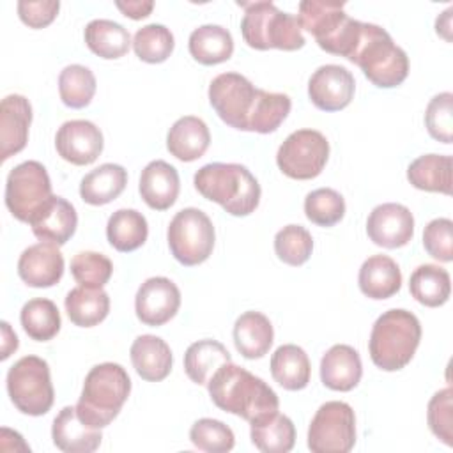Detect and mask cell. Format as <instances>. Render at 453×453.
Segmentation results:
<instances>
[{
    "instance_id": "cell-10",
    "label": "cell",
    "mask_w": 453,
    "mask_h": 453,
    "mask_svg": "<svg viewBox=\"0 0 453 453\" xmlns=\"http://www.w3.org/2000/svg\"><path fill=\"white\" fill-rule=\"evenodd\" d=\"M51 196L50 175L39 161H23L9 172L5 182V205L16 219L30 223L34 214Z\"/></svg>"
},
{
    "instance_id": "cell-2",
    "label": "cell",
    "mask_w": 453,
    "mask_h": 453,
    "mask_svg": "<svg viewBox=\"0 0 453 453\" xmlns=\"http://www.w3.org/2000/svg\"><path fill=\"white\" fill-rule=\"evenodd\" d=\"M207 389L216 407L250 423L276 412L280 407L278 395L267 382L232 361L214 372Z\"/></svg>"
},
{
    "instance_id": "cell-16",
    "label": "cell",
    "mask_w": 453,
    "mask_h": 453,
    "mask_svg": "<svg viewBox=\"0 0 453 453\" xmlns=\"http://www.w3.org/2000/svg\"><path fill=\"white\" fill-rule=\"evenodd\" d=\"M366 234L377 246L388 250L402 248L414 235V216L402 203H380L373 207L366 219Z\"/></svg>"
},
{
    "instance_id": "cell-42",
    "label": "cell",
    "mask_w": 453,
    "mask_h": 453,
    "mask_svg": "<svg viewBox=\"0 0 453 453\" xmlns=\"http://www.w3.org/2000/svg\"><path fill=\"white\" fill-rule=\"evenodd\" d=\"M274 251L281 262L303 265L313 251L311 234L301 225H287L274 235Z\"/></svg>"
},
{
    "instance_id": "cell-40",
    "label": "cell",
    "mask_w": 453,
    "mask_h": 453,
    "mask_svg": "<svg viewBox=\"0 0 453 453\" xmlns=\"http://www.w3.org/2000/svg\"><path fill=\"white\" fill-rule=\"evenodd\" d=\"M175 41L170 28L159 23H150L136 30L133 37V50L136 57L147 64H161L173 51Z\"/></svg>"
},
{
    "instance_id": "cell-41",
    "label": "cell",
    "mask_w": 453,
    "mask_h": 453,
    "mask_svg": "<svg viewBox=\"0 0 453 453\" xmlns=\"http://www.w3.org/2000/svg\"><path fill=\"white\" fill-rule=\"evenodd\" d=\"M306 218L319 226H333L345 216V200L333 188H319L304 198Z\"/></svg>"
},
{
    "instance_id": "cell-7",
    "label": "cell",
    "mask_w": 453,
    "mask_h": 453,
    "mask_svg": "<svg viewBox=\"0 0 453 453\" xmlns=\"http://www.w3.org/2000/svg\"><path fill=\"white\" fill-rule=\"evenodd\" d=\"M239 5L244 9L241 34L250 48L294 51L304 46L306 39L294 14L280 11L273 2H239Z\"/></svg>"
},
{
    "instance_id": "cell-34",
    "label": "cell",
    "mask_w": 453,
    "mask_h": 453,
    "mask_svg": "<svg viewBox=\"0 0 453 453\" xmlns=\"http://www.w3.org/2000/svg\"><path fill=\"white\" fill-rule=\"evenodd\" d=\"M149 235V225L142 212L136 209H119L106 223L108 242L122 253L138 250Z\"/></svg>"
},
{
    "instance_id": "cell-50",
    "label": "cell",
    "mask_w": 453,
    "mask_h": 453,
    "mask_svg": "<svg viewBox=\"0 0 453 453\" xmlns=\"http://www.w3.org/2000/svg\"><path fill=\"white\" fill-rule=\"evenodd\" d=\"M0 326H2V354H0V359H7L11 356V352H14L18 349V336L5 320Z\"/></svg>"
},
{
    "instance_id": "cell-20",
    "label": "cell",
    "mask_w": 453,
    "mask_h": 453,
    "mask_svg": "<svg viewBox=\"0 0 453 453\" xmlns=\"http://www.w3.org/2000/svg\"><path fill=\"white\" fill-rule=\"evenodd\" d=\"M53 444L65 453H92L99 448L103 434L101 428H92L83 423L76 407H64L51 425Z\"/></svg>"
},
{
    "instance_id": "cell-47",
    "label": "cell",
    "mask_w": 453,
    "mask_h": 453,
    "mask_svg": "<svg viewBox=\"0 0 453 453\" xmlns=\"http://www.w3.org/2000/svg\"><path fill=\"white\" fill-rule=\"evenodd\" d=\"M423 246L439 262L453 260V221L448 218L432 219L423 230Z\"/></svg>"
},
{
    "instance_id": "cell-49",
    "label": "cell",
    "mask_w": 453,
    "mask_h": 453,
    "mask_svg": "<svg viewBox=\"0 0 453 453\" xmlns=\"http://www.w3.org/2000/svg\"><path fill=\"white\" fill-rule=\"evenodd\" d=\"M117 9L131 18V19H142V18H147L150 14V11L154 9V2L147 0V2H140V0H133V2H115Z\"/></svg>"
},
{
    "instance_id": "cell-45",
    "label": "cell",
    "mask_w": 453,
    "mask_h": 453,
    "mask_svg": "<svg viewBox=\"0 0 453 453\" xmlns=\"http://www.w3.org/2000/svg\"><path fill=\"white\" fill-rule=\"evenodd\" d=\"M453 94L441 92L434 96L425 111V126L430 136L442 143H451L453 140Z\"/></svg>"
},
{
    "instance_id": "cell-9",
    "label": "cell",
    "mask_w": 453,
    "mask_h": 453,
    "mask_svg": "<svg viewBox=\"0 0 453 453\" xmlns=\"http://www.w3.org/2000/svg\"><path fill=\"white\" fill-rule=\"evenodd\" d=\"M214 237V225L211 218L196 207L179 211L172 218L166 232L173 258L186 267L198 265L211 257Z\"/></svg>"
},
{
    "instance_id": "cell-23",
    "label": "cell",
    "mask_w": 453,
    "mask_h": 453,
    "mask_svg": "<svg viewBox=\"0 0 453 453\" xmlns=\"http://www.w3.org/2000/svg\"><path fill=\"white\" fill-rule=\"evenodd\" d=\"M131 363L136 373L149 382H159L172 372V350L168 343L154 334H142L131 345Z\"/></svg>"
},
{
    "instance_id": "cell-44",
    "label": "cell",
    "mask_w": 453,
    "mask_h": 453,
    "mask_svg": "<svg viewBox=\"0 0 453 453\" xmlns=\"http://www.w3.org/2000/svg\"><path fill=\"white\" fill-rule=\"evenodd\" d=\"M111 260L97 251H80L71 260V274L83 287L103 288L111 278Z\"/></svg>"
},
{
    "instance_id": "cell-25",
    "label": "cell",
    "mask_w": 453,
    "mask_h": 453,
    "mask_svg": "<svg viewBox=\"0 0 453 453\" xmlns=\"http://www.w3.org/2000/svg\"><path fill=\"white\" fill-rule=\"evenodd\" d=\"M343 2H326V0H304L299 4L297 21L301 28L310 32L317 44L327 42L349 18L343 11Z\"/></svg>"
},
{
    "instance_id": "cell-26",
    "label": "cell",
    "mask_w": 453,
    "mask_h": 453,
    "mask_svg": "<svg viewBox=\"0 0 453 453\" xmlns=\"http://www.w3.org/2000/svg\"><path fill=\"white\" fill-rule=\"evenodd\" d=\"M274 340L271 320L260 311H244L234 324V343L246 359L264 357Z\"/></svg>"
},
{
    "instance_id": "cell-15",
    "label": "cell",
    "mask_w": 453,
    "mask_h": 453,
    "mask_svg": "<svg viewBox=\"0 0 453 453\" xmlns=\"http://www.w3.org/2000/svg\"><path fill=\"white\" fill-rule=\"evenodd\" d=\"M356 81L352 73L338 64L320 65L308 81L310 101L322 111H338L354 97Z\"/></svg>"
},
{
    "instance_id": "cell-46",
    "label": "cell",
    "mask_w": 453,
    "mask_h": 453,
    "mask_svg": "<svg viewBox=\"0 0 453 453\" xmlns=\"http://www.w3.org/2000/svg\"><path fill=\"white\" fill-rule=\"evenodd\" d=\"M426 419L432 434L446 446H453V391L451 388L437 391L426 411Z\"/></svg>"
},
{
    "instance_id": "cell-6",
    "label": "cell",
    "mask_w": 453,
    "mask_h": 453,
    "mask_svg": "<svg viewBox=\"0 0 453 453\" xmlns=\"http://www.w3.org/2000/svg\"><path fill=\"white\" fill-rule=\"evenodd\" d=\"M350 62L359 65L363 74L380 88L398 87L409 74L407 53L382 27L373 23H363Z\"/></svg>"
},
{
    "instance_id": "cell-36",
    "label": "cell",
    "mask_w": 453,
    "mask_h": 453,
    "mask_svg": "<svg viewBox=\"0 0 453 453\" xmlns=\"http://www.w3.org/2000/svg\"><path fill=\"white\" fill-rule=\"evenodd\" d=\"M411 296L423 306H442L451 294V280L446 269L435 264H423L414 269L409 280Z\"/></svg>"
},
{
    "instance_id": "cell-1",
    "label": "cell",
    "mask_w": 453,
    "mask_h": 453,
    "mask_svg": "<svg viewBox=\"0 0 453 453\" xmlns=\"http://www.w3.org/2000/svg\"><path fill=\"white\" fill-rule=\"evenodd\" d=\"M209 103L218 117L239 131L267 134L287 119L292 101L287 94L257 88L239 73H221L209 85Z\"/></svg>"
},
{
    "instance_id": "cell-37",
    "label": "cell",
    "mask_w": 453,
    "mask_h": 453,
    "mask_svg": "<svg viewBox=\"0 0 453 453\" xmlns=\"http://www.w3.org/2000/svg\"><path fill=\"white\" fill-rule=\"evenodd\" d=\"M85 44L101 58L113 60L127 53L131 35L127 28L111 19H92L85 27Z\"/></svg>"
},
{
    "instance_id": "cell-19",
    "label": "cell",
    "mask_w": 453,
    "mask_h": 453,
    "mask_svg": "<svg viewBox=\"0 0 453 453\" xmlns=\"http://www.w3.org/2000/svg\"><path fill=\"white\" fill-rule=\"evenodd\" d=\"M32 106L25 96L11 94L0 104V157L7 161L21 152L28 142Z\"/></svg>"
},
{
    "instance_id": "cell-30",
    "label": "cell",
    "mask_w": 453,
    "mask_h": 453,
    "mask_svg": "<svg viewBox=\"0 0 453 453\" xmlns=\"http://www.w3.org/2000/svg\"><path fill=\"white\" fill-rule=\"evenodd\" d=\"M251 442L264 453H288L296 444V426L281 412H271L250 423Z\"/></svg>"
},
{
    "instance_id": "cell-8",
    "label": "cell",
    "mask_w": 453,
    "mask_h": 453,
    "mask_svg": "<svg viewBox=\"0 0 453 453\" xmlns=\"http://www.w3.org/2000/svg\"><path fill=\"white\" fill-rule=\"evenodd\" d=\"M7 393L14 407L28 416L46 414L55 400L48 363L39 356L18 359L7 372Z\"/></svg>"
},
{
    "instance_id": "cell-39",
    "label": "cell",
    "mask_w": 453,
    "mask_h": 453,
    "mask_svg": "<svg viewBox=\"0 0 453 453\" xmlns=\"http://www.w3.org/2000/svg\"><path fill=\"white\" fill-rule=\"evenodd\" d=\"M58 94L62 103L69 108L78 110L88 106L96 94L94 73L80 64L64 67L58 74Z\"/></svg>"
},
{
    "instance_id": "cell-14",
    "label": "cell",
    "mask_w": 453,
    "mask_h": 453,
    "mask_svg": "<svg viewBox=\"0 0 453 453\" xmlns=\"http://www.w3.org/2000/svg\"><path fill=\"white\" fill-rule=\"evenodd\" d=\"M103 147V133L90 120H67L55 134V149L58 156L76 166L94 163L101 156Z\"/></svg>"
},
{
    "instance_id": "cell-43",
    "label": "cell",
    "mask_w": 453,
    "mask_h": 453,
    "mask_svg": "<svg viewBox=\"0 0 453 453\" xmlns=\"http://www.w3.org/2000/svg\"><path fill=\"white\" fill-rule=\"evenodd\" d=\"M189 441L195 448L207 453H226L235 444L232 428L212 418H202L195 421L189 430Z\"/></svg>"
},
{
    "instance_id": "cell-28",
    "label": "cell",
    "mask_w": 453,
    "mask_h": 453,
    "mask_svg": "<svg viewBox=\"0 0 453 453\" xmlns=\"http://www.w3.org/2000/svg\"><path fill=\"white\" fill-rule=\"evenodd\" d=\"M127 184V172L115 163H104L90 170L80 182V196L90 205H104L115 200Z\"/></svg>"
},
{
    "instance_id": "cell-31",
    "label": "cell",
    "mask_w": 453,
    "mask_h": 453,
    "mask_svg": "<svg viewBox=\"0 0 453 453\" xmlns=\"http://www.w3.org/2000/svg\"><path fill=\"white\" fill-rule=\"evenodd\" d=\"M409 182L421 191L451 195V156L425 154L407 168Z\"/></svg>"
},
{
    "instance_id": "cell-51",
    "label": "cell",
    "mask_w": 453,
    "mask_h": 453,
    "mask_svg": "<svg viewBox=\"0 0 453 453\" xmlns=\"http://www.w3.org/2000/svg\"><path fill=\"white\" fill-rule=\"evenodd\" d=\"M451 12H453V9L449 7V9H446V11L435 19V30H437V34H441L446 41H451V35H449V28H451V23H449Z\"/></svg>"
},
{
    "instance_id": "cell-35",
    "label": "cell",
    "mask_w": 453,
    "mask_h": 453,
    "mask_svg": "<svg viewBox=\"0 0 453 453\" xmlns=\"http://www.w3.org/2000/svg\"><path fill=\"white\" fill-rule=\"evenodd\" d=\"M232 356L226 347L216 340H198L184 354V372L195 384H207L214 372L230 363Z\"/></svg>"
},
{
    "instance_id": "cell-27",
    "label": "cell",
    "mask_w": 453,
    "mask_h": 453,
    "mask_svg": "<svg viewBox=\"0 0 453 453\" xmlns=\"http://www.w3.org/2000/svg\"><path fill=\"white\" fill-rule=\"evenodd\" d=\"M357 283L366 297L388 299L400 290L402 273L398 264L391 257L373 255L363 262Z\"/></svg>"
},
{
    "instance_id": "cell-12",
    "label": "cell",
    "mask_w": 453,
    "mask_h": 453,
    "mask_svg": "<svg viewBox=\"0 0 453 453\" xmlns=\"http://www.w3.org/2000/svg\"><path fill=\"white\" fill-rule=\"evenodd\" d=\"M329 157L327 138L315 129L290 133L276 152L278 168L290 179L308 180L320 175Z\"/></svg>"
},
{
    "instance_id": "cell-18",
    "label": "cell",
    "mask_w": 453,
    "mask_h": 453,
    "mask_svg": "<svg viewBox=\"0 0 453 453\" xmlns=\"http://www.w3.org/2000/svg\"><path fill=\"white\" fill-rule=\"evenodd\" d=\"M32 232L42 242L64 246L76 232L78 214L71 202L53 195L30 219Z\"/></svg>"
},
{
    "instance_id": "cell-29",
    "label": "cell",
    "mask_w": 453,
    "mask_h": 453,
    "mask_svg": "<svg viewBox=\"0 0 453 453\" xmlns=\"http://www.w3.org/2000/svg\"><path fill=\"white\" fill-rule=\"evenodd\" d=\"M271 375L283 389H304L311 375L308 354L294 343L280 345L271 356Z\"/></svg>"
},
{
    "instance_id": "cell-4",
    "label": "cell",
    "mask_w": 453,
    "mask_h": 453,
    "mask_svg": "<svg viewBox=\"0 0 453 453\" xmlns=\"http://www.w3.org/2000/svg\"><path fill=\"white\" fill-rule=\"evenodd\" d=\"M131 393V379L119 363H101L85 377L76 412L92 428L108 426Z\"/></svg>"
},
{
    "instance_id": "cell-5",
    "label": "cell",
    "mask_w": 453,
    "mask_h": 453,
    "mask_svg": "<svg viewBox=\"0 0 453 453\" xmlns=\"http://www.w3.org/2000/svg\"><path fill=\"white\" fill-rule=\"evenodd\" d=\"M421 340V324L407 310L384 311L373 324L368 350L373 365L384 372L402 370L411 363Z\"/></svg>"
},
{
    "instance_id": "cell-11",
    "label": "cell",
    "mask_w": 453,
    "mask_h": 453,
    "mask_svg": "<svg viewBox=\"0 0 453 453\" xmlns=\"http://www.w3.org/2000/svg\"><path fill=\"white\" fill-rule=\"evenodd\" d=\"M356 444V416L349 403H322L308 426V448L313 453H349Z\"/></svg>"
},
{
    "instance_id": "cell-22",
    "label": "cell",
    "mask_w": 453,
    "mask_h": 453,
    "mask_svg": "<svg viewBox=\"0 0 453 453\" xmlns=\"http://www.w3.org/2000/svg\"><path fill=\"white\" fill-rule=\"evenodd\" d=\"M363 375L359 352L350 345H333L320 359V380L333 391L354 389Z\"/></svg>"
},
{
    "instance_id": "cell-21",
    "label": "cell",
    "mask_w": 453,
    "mask_h": 453,
    "mask_svg": "<svg viewBox=\"0 0 453 453\" xmlns=\"http://www.w3.org/2000/svg\"><path fill=\"white\" fill-rule=\"evenodd\" d=\"M138 189L143 202L150 209L166 211L175 203L179 196V173L170 163L163 159H154L142 170Z\"/></svg>"
},
{
    "instance_id": "cell-32",
    "label": "cell",
    "mask_w": 453,
    "mask_h": 453,
    "mask_svg": "<svg viewBox=\"0 0 453 453\" xmlns=\"http://www.w3.org/2000/svg\"><path fill=\"white\" fill-rule=\"evenodd\" d=\"M65 311L69 320L80 327H94L103 322L110 311V297L103 288L76 287L65 296Z\"/></svg>"
},
{
    "instance_id": "cell-33",
    "label": "cell",
    "mask_w": 453,
    "mask_h": 453,
    "mask_svg": "<svg viewBox=\"0 0 453 453\" xmlns=\"http://www.w3.org/2000/svg\"><path fill=\"white\" fill-rule=\"evenodd\" d=\"M188 48L196 62L216 65L232 57L234 39L232 34L219 25H202L191 32Z\"/></svg>"
},
{
    "instance_id": "cell-48",
    "label": "cell",
    "mask_w": 453,
    "mask_h": 453,
    "mask_svg": "<svg viewBox=\"0 0 453 453\" xmlns=\"http://www.w3.org/2000/svg\"><path fill=\"white\" fill-rule=\"evenodd\" d=\"M60 2L58 0H37L18 2V16L30 28H44L48 27L58 14Z\"/></svg>"
},
{
    "instance_id": "cell-3",
    "label": "cell",
    "mask_w": 453,
    "mask_h": 453,
    "mask_svg": "<svg viewBox=\"0 0 453 453\" xmlns=\"http://www.w3.org/2000/svg\"><path fill=\"white\" fill-rule=\"evenodd\" d=\"M196 191L219 203L232 216L251 214L260 202V184L255 175L239 163H209L195 173Z\"/></svg>"
},
{
    "instance_id": "cell-17",
    "label": "cell",
    "mask_w": 453,
    "mask_h": 453,
    "mask_svg": "<svg viewBox=\"0 0 453 453\" xmlns=\"http://www.w3.org/2000/svg\"><path fill=\"white\" fill-rule=\"evenodd\" d=\"M18 274L34 288L57 285L64 274V257L58 246L41 241L23 250L18 260Z\"/></svg>"
},
{
    "instance_id": "cell-13",
    "label": "cell",
    "mask_w": 453,
    "mask_h": 453,
    "mask_svg": "<svg viewBox=\"0 0 453 453\" xmlns=\"http://www.w3.org/2000/svg\"><path fill=\"white\" fill-rule=\"evenodd\" d=\"M180 306V290L179 287L165 278L152 276L145 280L134 297L136 317L145 326H163L175 317Z\"/></svg>"
},
{
    "instance_id": "cell-38",
    "label": "cell",
    "mask_w": 453,
    "mask_h": 453,
    "mask_svg": "<svg viewBox=\"0 0 453 453\" xmlns=\"http://www.w3.org/2000/svg\"><path fill=\"white\" fill-rule=\"evenodd\" d=\"M19 320L28 338L35 342H48L55 338L62 326L57 304L44 297H35L25 303L19 313Z\"/></svg>"
},
{
    "instance_id": "cell-24",
    "label": "cell",
    "mask_w": 453,
    "mask_h": 453,
    "mask_svg": "<svg viewBox=\"0 0 453 453\" xmlns=\"http://www.w3.org/2000/svg\"><path fill=\"white\" fill-rule=\"evenodd\" d=\"M209 127L202 119L195 115H186L175 120L166 134L168 152L184 163L202 157L209 149Z\"/></svg>"
}]
</instances>
